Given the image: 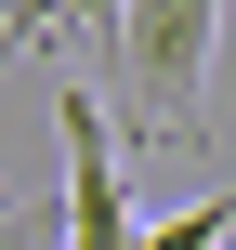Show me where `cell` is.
I'll return each mask as SVG.
<instances>
[{
	"instance_id": "1",
	"label": "cell",
	"mask_w": 236,
	"mask_h": 250,
	"mask_svg": "<svg viewBox=\"0 0 236 250\" xmlns=\"http://www.w3.org/2000/svg\"><path fill=\"white\" fill-rule=\"evenodd\" d=\"M210 40H223V0H118V40H105V119H131V145L158 132H197V79H210Z\"/></svg>"
},
{
	"instance_id": "2",
	"label": "cell",
	"mask_w": 236,
	"mask_h": 250,
	"mask_svg": "<svg viewBox=\"0 0 236 250\" xmlns=\"http://www.w3.org/2000/svg\"><path fill=\"white\" fill-rule=\"evenodd\" d=\"M53 132H66V250H145L131 185H118V119L92 79H53Z\"/></svg>"
},
{
	"instance_id": "3",
	"label": "cell",
	"mask_w": 236,
	"mask_h": 250,
	"mask_svg": "<svg viewBox=\"0 0 236 250\" xmlns=\"http://www.w3.org/2000/svg\"><path fill=\"white\" fill-rule=\"evenodd\" d=\"M236 237V185H210L197 211H171V224H145V250H223Z\"/></svg>"
},
{
	"instance_id": "4",
	"label": "cell",
	"mask_w": 236,
	"mask_h": 250,
	"mask_svg": "<svg viewBox=\"0 0 236 250\" xmlns=\"http://www.w3.org/2000/svg\"><path fill=\"white\" fill-rule=\"evenodd\" d=\"M53 26H79V40L105 53V40H118V0H53Z\"/></svg>"
},
{
	"instance_id": "5",
	"label": "cell",
	"mask_w": 236,
	"mask_h": 250,
	"mask_svg": "<svg viewBox=\"0 0 236 250\" xmlns=\"http://www.w3.org/2000/svg\"><path fill=\"white\" fill-rule=\"evenodd\" d=\"M0 250H53V224H39V211H13V198H0Z\"/></svg>"
},
{
	"instance_id": "6",
	"label": "cell",
	"mask_w": 236,
	"mask_h": 250,
	"mask_svg": "<svg viewBox=\"0 0 236 250\" xmlns=\"http://www.w3.org/2000/svg\"><path fill=\"white\" fill-rule=\"evenodd\" d=\"M13 13H53V0H13Z\"/></svg>"
}]
</instances>
